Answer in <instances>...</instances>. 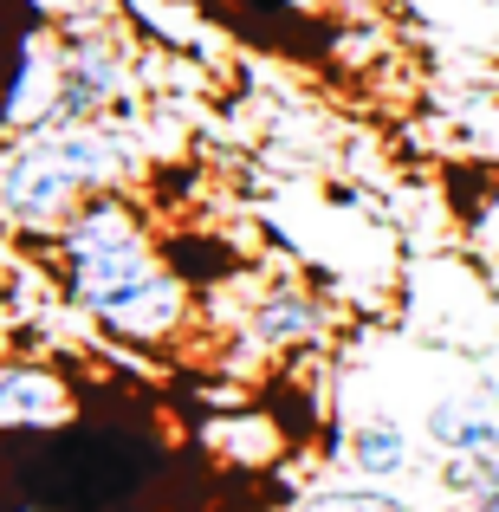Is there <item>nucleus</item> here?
I'll return each instance as SVG.
<instances>
[{"label": "nucleus", "instance_id": "1", "mask_svg": "<svg viewBox=\"0 0 499 512\" xmlns=\"http://www.w3.org/2000/svg\"><path fill=\"white\" fill-rule=\"evenodd\" d=\"M137 175V143L117 117L104 124H59L0 156V214L20 234H59L91 195L124 188Z\"/></svg>", "mask_w": 499, "mask_h": 512}, {"label": "nucleus", "instance_id": "2", "mask_svg": "<svg viewBox=\"0 0 499 512\" xmlns=\"http://www.w3.org/2000/svg\"><path fill=\"white\" fill-rule=\"evenodd\" d=\"M52 266H59L65 299L85 318H117L137 292H150L156 279L169 273L163 253H156L150 221L137 214V201L124 188H104L91 195L72 221L52 234Z\"/></svg>", "mask_w": 499, "mask_h": 512}, {"label": "nucleus", "instance_id": "3", "mask_svg": "<svg viewBox=\"0 0 499 512\" xmlns=\"http://www.w3.org/2000/svg\"><path fill=\"white\" fill-rule=\"evenodd\" d=\"M137 98V65L130 46L98 20L65 26V98H59V124H104L124 117Z\"/></svg>", "mask_w": 499, "mask_h": 512}, {"label": "nucleus", "instance_id": "4", "mask_svg": "<svg viewBox=\"0 0 499 512\" xmlns=\"http://www.w3.org/2000/svg\"><path fill=\"white\" fill-rule=\"evenodd\" d=\"M78 422V389L46 357L0 363V435H59Z\"/></svg>", "mask_w": 499, "mask_h": 512}, {"label": "nucleus", "instance_id": "5", "mask_svg": "<svg viewBox=\"0 0 499 512\" xmlns=\"http://www.w3.org/2000/svg\"><path fill=\"white\" fill-rule=\"evenodd\" d=\"M344 467L350 480H376V487H396L402 474L415 467V441L396 415H363L357 428L344 435Z\"/></svg>", "mask_w": 499, "mask_h": 512}, {"label": "nucleus", "instance_id": "6", "mask_svg": "<svg viewBox=\"0 0 499 512\" xmlns=\"http://www.w3.org/2000/svg\"><path fill=\"white\" fill-rule=\"evenodd\" d=\"M318 325H325V312H318V299L299 292V286H266L260 299L247 305V344L253 350H292V344L318 338Z\"/></svg>", "mask_w": 499, "mask_h": 512}, {"label": "nucleus", "instance_id": "7", "mask_svg": "<svg viewBox=\"0 0 499 512\" xmlns=\"http://www.w3.org/2000/svg\"><path fill=\"white\" fill-rule=\"evenodd\" d=\"M428 441L441 454H493L499 448V402H487V396L428 402Z\"/></svg>", "mask_w": 499, "mask_h": 512}, {"label": "nucleus", "instance_id": "8", "mask_svg": "<svg viewBox=\"0 0 499 512\" xmlns=\"http://www.w3.org/2000/svg\"><path fill=\"white\" fill-rule=\"evenodd\" d=\"M292 512H415V506L376 480H331V487H312Z\"/></svg>", "mask_w": 499, "mask_h": 512}, {"label": "nucleus", "instance_id": "9", "mask_svg": "<svg viewBox=\"0 0 499 512\" xmlns=\"http://www.w3.org/2000/svg\"><path fill=\"white\" fill-rule=\"evenodd\" d=\"M441 480L474 512H499V461L493 454H448V461H441Z\"/></svg>", "mask_w": 499, "mask_h": 512}, {"label": "nucleus", "instance_id": "10", "mask_svg": "<svg viewBox=\"0 0 499 512\" xmlns=\"http://www.w3.org/2000/svg\"><path fill=\"white\" fill-rule=\"evenodd\" d=\"M253 13H266V20H325V13H337L344 0H247Z\"/></svg>", "mask_w": 499, "mask_h": 512}, {"label": "nucleus", "instance_id": "11", "mask_svg": "<svg viewBox=\"0 0 499 512\" xmlns=\"http://www.w3.org/2000/svg\"><path fill=\"white\" fill-rule=\"evenodd\" d=\"M0 512H59V506H39V500H0Z\"/></svg>", "mask_w": 499, "mask_h": 512}]
</instances>
